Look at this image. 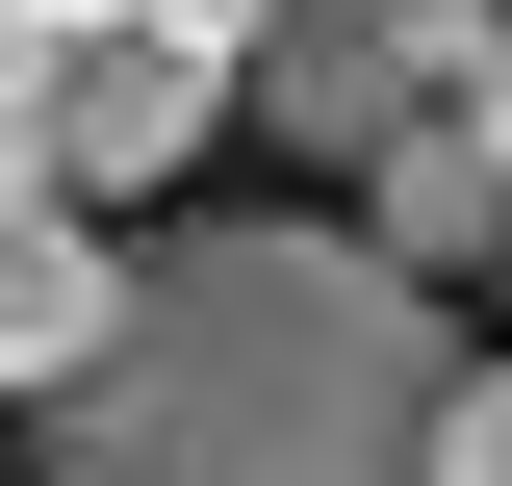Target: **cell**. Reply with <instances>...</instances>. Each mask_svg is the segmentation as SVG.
Here are the masks:
<instances>
[{
	"mask_svg": "<svg viewBox=\"0 0 512 486\" xmlns=\"http://www.w3.org/2000/svg\"><path fill=\"white\" fill-rule=\"evenodd\" d=\"M26 461H103V486H436L461 461V333L333 205H205V231H154L128 333L26 410Z\"/></svg>",
	"mask_w": 512,
	"mask_h": 486,
	"instance_id": "1",
	"label": "cell"
},
{
	"mask_svg": "<svg viewBox=\"0 0 512 486\" xmlns=\"http://www.w3.org/2000/svg\"><path fill=\"white\" fill-rule=\"evenodd\" d=\"M436 103H461V0H282V26H256V128H282L308 180H384Z\"/></svg>",
	"mask_w": 512,
	"mask_h": 486,
	"instance_id": "2",
	"label": "cell"
},
{
	"mask_svg": "<svg viewBox=\"0 0 512 486\" xmlns=\"http://www.w3.org/2000/svg\"><path fill=\"white\" fill-rule=\"evenodd\" d=\"M231 103H256V52H154V26L128 52H26V180L52 205H154Z\"/></svg>",
	"mask_w": 512,
	"mask_h": 486,
	"instance_id": "3",
	"label": "cell"
},
{
	"mask_svg": "<svg viewBox=\"0 0 512 486\" xmlns=\"http://www.w3.org/2000/svg\"><path fill=\"white\" fill-rule=\"evenodd\" d=\"M128 282H154V256H128L103 205H52V180H26V205H0V384L52 410V384H77V359L128 333Z\"/></svg>",
	"mask_w": 512,
	"mask_h": 486,
	"instance_id": "4",
	"label": "cell"
},
{
	"mask_svg": "<svg viewBox=\"0 0 512 486\" xmlns=\"http://www.w3.org/2000/svg\"><path fill=\"white\" fill-rule=\"evenodd\" d=\"M359 231L410 256V282H461V256H512V128H487V103H436V128H410V154L359 180Z\"/></svg>",
	"mask_w": 512,
	"mask_h": 486,
	"instance_id": "5",
	"label": "cell"
},
{
	"mask_svg": "<svg viewBox=\"0 0 512 486\" xmlns=\"http://www.w3.org/2000/svg\"><path fill=\"white\" fill-rule=\"evenodd\" d=\"M128 26L154 52H256L282 0H0V52H128Z\"/></svg>",
	"mask_w": 512,
	"mask_h": 486,
	"instance_id": "6",
	"label": "cell"
},
{
	"mask_svg": "<svg viewBox=\"0 0 512 486\" xmlns=\"http://www.w3.org/2000/svg\"><path fill=\"white\" fill-rule=\"evenodd\" d=\"M436 486H512V359H461V461Z\"/></svg>",
	"mask_w": 512,
	"mask_h": 486,
	"instance_id": "7",
	"label": "cell"
},
{
	"mask_svg": "<svg viewBox=\"0 0 512 486\" xmlns=\"http://www.w3.org/2000/svg\"><path fill=\"white\" fill-rule=\"evenodd\" d=\"M461 103H487V128H512V0H461Z\"/></svg>",
	"mask_w": 512,
	"mask_h": 486,
	"instance_id": "8",
	"label": "cell"
},
{
	"mask_svg": "<svg viewBox=\"0 0 512 486\" xmlns=\"http://www.w3.org/2000/svg\"><path fill=\"white\" fill-rule=\"evenodd\" d=\"M26 486H103V461H26Z\"/></svg>",
	"mask_w": 512,
	"mask_h": 486,
	"instance_id": "9",
	"label": "cell"
}]
</instances>
